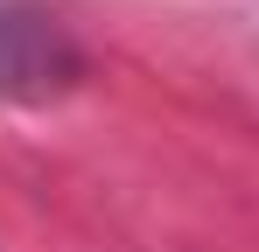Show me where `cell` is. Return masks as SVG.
<instances>
[{
  "mask_svg": "<svg viewBox=\"0 0 259 252\" xmlns=\"http://www.w3.org/2000/svg\"><path fill=\"white\" fill-rule=\"evenodd\" d=\"M70 84V49L42 7L0 0V91L7 98H49Z\"/></svg>",
  "mask_w": 259,
  "mask_h": 252,
  "instance_id": "obj_1",
  "label": "cell"
}]
</instances>
